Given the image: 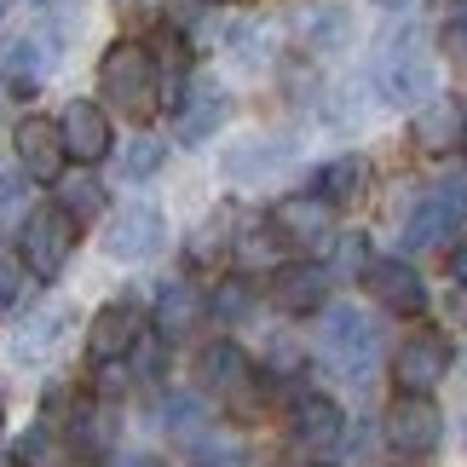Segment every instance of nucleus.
Masks as SVG:
<instances>
[{
    "label": "nucleus",
    "mask_w": 467,
    "mask_h": 467,
    "mask_svg": "<svg viewBox=\"0 0 467 467\" xmlns=\"http://www.w3.org/2000/svg\"><path fill=\"white\" fill-rule=\"evenodd\" d=\"M12 150L17 161H24V173L29 179H41V185H52V179H64V139H58V121H47V116H29V121H17V133H12Z\"/></svg>",
    "instance_id": "nucleus-10"
},
{
    "label": "nucleus",
    "mask_w": 467,
    "mask_h": 467,
    "mask_svg": "<svg viewBox=\"0 0 467 467\" xmlns=\"http://www.w3.org/2000/svg\"><path fill=\"white\" fill-rule=\"evenodd\" d=\"M76 254V220L52 202V208H35L24 220V237H17V260L29 265L41 283H52L64 272V260Z\"/></svg>",
    "instance_id": "nucleus-4"
},
{
    "label": "nucleus",
    "mask_w": 467,
    "mask_h": 467,
    "mask_svg": "<svg viewBox=\"0 0 467 467\" xmlns=\"http://www.w3.org/2000/svg\"><path fill=\"white\" fill-rule=\"evenodd\" d=\"M272 231L295 248H323L329 243V202H323V196H289V202L272 213Z\"/></svg>",
    "instance_id": "nucleus-14"
},
{
    "label": "nucleus",
    "mask_w": 467,
    "mask_h": 467,
    "mask_svg": "<svg viewBox=\"0 0 467 467\" xmlns=\"http://www.w3.org/2000/svg\"><path fill=\"white\" fill-rule=\"evenodd\" d=\"M58 185V208L69 213V220H93V213H104V185L99 179H87V173H76V179H52Z\"/></svg>",
    "instance_id": "nucleus-19"
},
{
    "label": "nucleus",
    "mask_w": 467,
    "mask_h": 467,
    "mask_svg": "<svg viewBox=\"0 0 467 467\" xmlns=\"http://www.w3.org/2000/svg\"><path fill=\"white\" fill-rule=\"evenodd\" d=\"M444 47H451V52H456V58L467 64V24H462V17H456V24H451V29H444Z\"/></svg>",
    "instance_id": "nucleus-31"
},
{
    "label": "nucleus",
    "mask_w": 467,
    "mask_h": 467,
    "mask_svg": "<svg viewBox=\"0 0 467 467\" xmlns=\"http://www.w3.org/2000/svg\"><path fill=\"white\" fill-rule=\"evenodd\" d=\"M47 69H52V47H47V41L24 35V41H12V47H6V76H12L17 87H41V81H47Z\"/></svg>",
    "instance_id": "nucleus-18"
},
{
    "label": "nucleus",
    "mask_w": 467,
    "mask_h": 467,
    "mask_svg": "<svg viewBox=\"0 0 467 467\" xmlns=\"http://www.w3.org/2000/svg\"><path fill=\"white\" fill-rule=\"evenodd\" d=\"M196 295L185 289V283H168V289H161V300H156V323H161V335H185L191 323H196Z\"/></svg>",
    "instance_id": "nucleus-21"
},
{
    "label": "nucleus",
    "mask_w": 467,
    "mask_h": 467,
    "mask_svg": "<svg viewBox=\"0 0 467 467\" xmlns=\"http://www.w3.org/2000/svg\"><path fill=\"white\" fill-rule=\"evenodd\" d=\"M323 295H329V277H323V265H283V272L272 277V306L283 312H317Z\"/></svg>",
    "instance_id": "nucleus-15"
},
{
    "label": "nucleus",
    "mask_w": 467,
    "mask_h": 467,
    "mask_svg": "<svg viewBox=\"0 0 467 467\" xmlns=\"http://www.w3.org/2000/svg\"><path fill=\"white\" fill-rule=\"evenodd\" d=\"M58 139H64V156H76L81 168H93V161H104V156L116 150L110 116H104L93 99H76V104H64V116H58Z\"/></svg>",
    "instance_id": "nucleus-7"
},
{
    "label": "nucleus",
    "mask_w": 467,
    "mask_h": 467,
    "mask_svg": "<svg viewBox=\"0 0 467 467\" xmlns=\"http://www.w3.org/2000/svg\"><path fill=\"white\" fill-rule=\"evenodd\" d=\"M17 467H69L64 462V444L47 433V427H35V433H24V444H17Z\"/></svg>",
    "instance_id": "nucleus-24"
},
{
    "label": "nucleus",
    "mask_w": 467,
    "mask_h": 467,
    "mask_svg": "<svg viewBox=\"0 0 467 467\" xmlns=\"http://www.w3.org/2000/svg\"><path fill=\"white\" fill-rule=\"evenodd\" d=\"M364 289H369L375 306H387L399 317H421L427 312V289H421V277H416L410 260H369L364 265Z\"/></svg>",
    "instance_id": "nucleus-8"
},
{
    "label": "nucleus",
    "mask_w": 467,
    "mask_h": 467,
    "mask_svg": "<svg viewBox=\"0 0 467 467\" xmlns=\"http://www.w3.org/2000/svg\"><path fill=\"white\" fill-rule=\"evenodd\" d=\"M128 358H133V375H139V381H156V375H161V358H168V352H161V340H156V335L139 329V335H133V347H128Z\"/></svg>",
    "instance_id": "nucleus-26"
},
{
    "label": "nucleus",
    "mask_w": 467,
    "mask_h": 467,
    "mask_svg": "<svg viewBox=\"0 0 467 467\" xmlns=\"http://www.w3.org/2000/svg\"><path fill=\"white\" fill-rule=\"evenodd\" d=\"M248 306H254V289H248L243 277H225L220 289L208 295V312L220 317V323H243V317H248Z\"/></svg>",
    "instance_id": "nucleus-22"
},
{
    "label": "nucleus",
    "mask_w": 467,
    "mask_h": 467,
    "mask_svg": "<svg viewBox=\"0 0 467 467\" xmlns=\"http://www.w3.org/2000/svg\"><path fill=\"white\" fill-rule=\"evenodd\" d=\"M0 421H6V404H0Z\"/></svg>",
    "instance_id": "nucleus-37"
},
{
    "label": "nucleus",
    "mask_w": 467,
    "mask_h": 467,
    "mask_svg": "<svg viewBox=\"0 0 467 467\" xmlns=\"http://www.w3.org/2000/svg\"><path fill=\"white\" fill-rule=\"evenodd\" d=\"M444 375H451V340H444L439 329L410 335L404 347H399V358H392V381H399V392H410V399L439 392Z\"/></svg>",
    "instance_id": "nucleus-5"
},
{
    "label": "nucleus",
    "mask_w": 467,
    "mask_h": 467,
    "mask_svg": "<svg viewBox=\"0 0 467 467\" xmlns=\"http://www.w3.org/2000/svg\"><path fill=\"white\" fill-rule=\"evenodd\" d=\"M0 12H6V0H0Z\"/></svg>",
    "instance_id": "nucleus-38"
},
{
    "label": "nucleus",
    "mask_w": 467,
    "mask_h": 467,
    "mask_svg": "<svg viewBox=\"0 0 467 467\" xmlns=\"http://www.w3.org/2000/svg\"><path fill=\"white\" fill-rule=\"evenodd\" d=\"M439 439H444V421H439V410L433 399H404L387 410V444L392 451H404V456H427V451H439Z\"/></svg>",
    "instance_id": "nucleus-9"
},
{
    "label": "nucleus",
    "mask_w": 467,
    "mask_h": 467,
    "mask_svg": "<svg viewBox=\"0 0 467 467\" xmlns=\"http://www.w3.org/2000/svg\"><path fill=\"white\" fill-rule=\"evenodd\" d=\"M462 213H467V185L421 196L416 213H410V225H404V248H433V243H444L462 225Z\"/></svg>",
    "instance_id": "nucleus-11"
},
{
    "label": "nucleus",
    "mask_w": 467,
    "mask_h": 467,
    "mask_svg": "<svg viewBox=\"0 0 467 467\" xmlns=\"http://www.w3.org/2000/svg\"><path fill=\"white\" fill-rule=\"evenodd\" d=\"M358 191H364V161L358 156H340V161H329V168L317 173V196L329 208H352Z\"/></svg>",
    "instance_id": "nucleus-17"
},
{
    "label": "nucleus",
    "mask_w": 467,
    "mask_h": 467,
    "mask_svg": "<svg viewBox=\"0 0 467 467\" xmlns=\"http://www.w3.org/2000/svg\"><path fill=\"white\" fill-rule=\"evenodd\" d=\"M456 133H462V150H467V104H462V128Z\"/></svg>",
    "instance_id": "nucleus-34"
},
{
    "label": "nucleus",
    "mask_w": 467,
    "mask_h": 467,
    "mask_svg": "<svg viewBox=\"0 0 467 467\" xmlns=\"http://www.w3.org/2000/svg\"><path fill=\"white\" fill-rule=\"evenodd\" d=\"M323 358H329V369L364 381L375 369V358H381V329H375V317H364L358 306H335L323 317Z\"/></svg>",
    "instance_id": "nucleus-3"
},
{
    "label": "nucleus",
    "mask_w": 467,
    "mask_h": 467,
    "mask_svg": "<svg viewBox=\"0 0 467 467\" xmlns=\"http://www.w3.org/2000/svg\"><path fill=\"white\" fill-rule=\"evenodd\" d=\"M196 416H202V399H191V392H173V404L161 410L168 427H196Z\"/></svg>",
    "instance_id": "nucleus-29"
},
{
    "label": "nucleus",
    "mask_w": 467,
    "mask_h": 467,
    "mask_svg": "<svg viewBox=\"0 0 467 467\" xmlns=\"http://www.w3.org/2000/svg\"><path fill=\"white\" fill-rule=\"evenodd\" d=\"M456 12H462V24H467V0H462V6H456Z\"/></svg>",
    "instance_id": "nucleus-36"
},
{
    "label": "nucleus",
    "mask_w": 467,
    "mask_h": 467,
    "mask_svg": "<svg viewBox=\"0 0 467 467\" xmlns=\"http://www.w3.org/2000/svg\"><path fill=\"white\" fill-rule=\"evenodd\" d=\"M58 335H64V312H47L41 323H29V329L17 335V358H24V364H29V358H41L47 340H58Z\"/></svg>",
    "instance_id": "nucleus-25"
},
{
    "label": "nucleus",
    "mask_w": 467,
    "mask_h": 467,
    "mask_svg": "<svg viewBox=\"0 0 467 467\" xmlns=\"http://www.w3.org/2000/svg\"><path fill=\"white\" fill-rule=\"evenodd\" d=\"M225 110H231V104H225L220 93H202L185 116H179V145H202V139L225 121Z\"/></svg>",
    "instance_id": "nucleus-20"
},
{
    "label": "nucleus",
    "mask_w": 467,
    "mask_h": 467,
    "mask_svg": "<svg viewBox=\"0 0 467 467\" xmlns=\"http://www.w3.org/2000/svg\"><path fill=\"white\" fill-rule=\"evenodd\" d=\"M375 6H410V0H375Z\"/></svg>",
    "instance_id": "nucleus-35"
},
{
    "label": "nucleus",
    "mask_w": 467,
    "mask_h": 467,
    "mask_svg": "<svg viewBox=\"0 0 467 467\" xmlns=\"http://www.w3.org/2000/svg\"><path fill=\"white\" fill-rule=\"evenodd\" d=\"M156 12H161V0H121V17H128V24H150Z\"/></svg>",
    "instance_id": "nucleus-30"
},
{
    "label": "nucleus",
    "mask_w": 467,
    "mask_h": 467,
    "mask_svg": "<svg viewBox=\"0 0 467 467\" xmlns=\"http://www.w3.org/2000/svg\"><path fill=\"white\" fill-rule=\"evenodd\" d=\"M243 462V444L225 439V433H196L191 439V467H237Z\"/></svg>",
    "instance_id": "nucleus-23"
},
{
    "label": "nucleus",
    "mask_w": 467,
    "mask_h": 467,
    "mask_svg": "<svg viewBox=\"0 0 467 467\" xmlns=\"http://www.w3.org/2000/svg\"><path fill=\"white\" fill-rule=\"evenodd\" d=\"M99 93L116 116L128 121H150L161 110V69H156V52L145 41H116L110 52L99 58Z\"/></svg>",
    "instance_id": "nucleus-1"
},
{
    "label": "nucleus",
    "mask_w": 467,
    "mask_h": 467,
    "mask_svg": "<svg viewBox=\"0 0 467 467\" xmlns=\"http://www.w3.org/2000/svg\"><path fill=\"white\" fill-rule=\"evenodd\" d=\"M161 156H168V150H161L156 139H133L128 156H121V173H128V179H150L161 168Z\"/></svg>",
    "instance_id": "nucleus-27"
},
{
    "label": "nucleus",
    "mask_w": 467,
    "mask_h": 467,
    "mask_svg": "<svg viewBox=\"0 0 467 467\" xmlns=\"http://www.w3.org/2000/svg\"><path fill=\"white\" fill-rule=\"evenodd\" d=\"M340 433H347V421H340L335 399H323V392H300L289 404V444L306 456H329L340 451Z\"/></svg>",
    "instance_id": "nucleus-6"
},
{
    "label": "nucleus",
    "mask_w": 467,
    "mask_h": 467,
    "mask_svg": "<svg viewBox=\"0 0 467 467\" xmlns=\"http://www.w3.org/2000/svg\"><path fill=\"white\" fill-rule=\"evenodd\" d=\"M161 248V213L156 208H121L104 231V254L110 260H150Z\"/></svg>",
    "instance_id": "nucleus-13"
},
{
    "label": "nucleus",
    "mask_w": 467,
    "mask_h": 467,
    "mask_svg": "<svg viewBox=\"0 0 467 467\" xmlns=\"http://www.w3.org/2000/svg\"><path fill=\"white\" fill-rule=\"evenodd\" d=\"M139 329H145V317H139L133 300H110V306H99L93 329H87V352H93V364H116V358H128Z\"/></svg>",
    "instance_id": "nucleus-12"
},
{
    "label": "nucleus",
    "mask_w": 467,
    "mask_h": 467,
    "mask_svg": "<svg viewBox=\"0 0 467 467\" xmlns=\"http://www.w3.org/2000/svg\"><path fill=\"white\" fill-rule=\"evenodd\" d=\"M196 375H202L213 392H243L248 387V358H243V347H231V340H213V347H202V358H196Z\"/></svg>",
    "instance_id": "nucleus-16"
},
{
    "label": "nucleus",
    "mask_w": 467,
    "mask_h": 467,
    "mask_svg": "<svg viewBox=\"0 0 467 467\" xmlns=\"http://www.w3.org/2000/svg\"><path fill=\"white\" fill-rule=\"evenodd\" d=\"M375 76H381V93L392 104H421L427 93H433L439 69H433V47H427V35L416 24L392 29L381 52H375Z\"/></svg>",
    "instance_id": "nucleus-2"
},
{
    "label": "nucleus",
    "mask_w": 467,
    "mask_h": 467,
    "mask_svg": "<svg viewBox=\"0 0 467 467\" xmlns=\"http://www.w3.org/2000/svg\"><path fill=\"white\" fill-rule=\"evenodd\" d=\"M17 289H24V265H17V254L0 243V306H12Z\"/></svg>",
    "instance_id": "nucleus-28"
},
{
    "label": "nucleus",
    "mask_w": 467,
    "mask_h": 467,
    "mask_svg": "<svg viewBox=\"0 0 467 467\" xmlns=\"http://www.w3.org/2000/svg\"><path fill=\"white\" fill-rule=\"evenodd\" d=\"M116 467H161L156 456H128V462H116Z\"/></svg>",
    "instance_id": "nucleus-33"
},
{
    "label": "nucleus",
    "mask_w": 467,
    "mask_h": 467,
    "mask_svg": "<svg viewBox=\"0 0 467 467\" xmlns=\"http://www.w3.org/2000/svg\"><path fill=\"white\" fill-rule=\"evenodd\" d=\"M451 277H456V283H462V289H467V243H462V248H456V254H451Z\"/></svg>",
    "instance_id": "nucleus-32"
}]
</instances>
